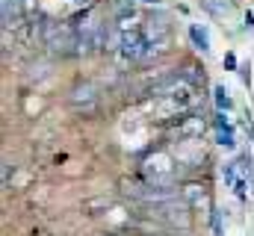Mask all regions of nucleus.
Masks as SVG:
<instances>
[{"label":"nucleus","mask_w":254,"mask_h":236,"mask_svg":"<svg viewBox=\"0 0 254 236\" xmlns=\"http://www.w3.org/2000/svg\"><path fill=\"white\" fill-rule=\"evenodd\" d=\"M222 175H225V183H228V186H234V183H237V163H228Z\"/></svg>","instance_id":"obj_5"},{"label":"nucleus","mask_w":254,"mask_h":236,"mask_svg":"<svg viewBox=\"0 0 254 236\" xmlns=\"http://www.w3.org/2000/svg\"><path fill=\"white\" fill-rule=\"evenodd\" d=\"M234 192H237V198H240V201H246V177H237Z\"/></svg>","instance_id":"obj_6"},{"label":"nucleus","mask_w":254,"mask_h":236,"mask_svg":"<svg viewBox=\"0 0 254 236\" xmlns=\"http://www.w3.org/2000/svg\"><path fill=\"white\" fill-rule=\"evenodd\" d=\"M190 39H192V45H195L201 54H210V33H207L204 27L190 24Z\"/></svg>","instance_id":"obj_2"},{"label":"nucleus","mask_w":254,"mask_h":236,"mask_svg":"<svg viewBox=\"0 0 254 236\" xmlns=\"http://www.w3.org/2000/svg\"><path fill=\"white\" fill-rule=\"evenodd\" d=\"M246 27L254 30V12H246Z\"/></svg>","instance_id":"obj_8"},{"label":"nucleus","mask_w":254,"mask_h":236,"mask_svg":"<svg viewBox=\"0 0 254 236\" xmlns=\"http://www.w3.org/2000/svg\"><path fill=\"white\" fill-rule=\"evenodd\" d=\"M71 104H74V107H80V104H83V110H92V107L98 104V98H95L92 86H83V89H74V98H71Z\"/></svg>","instance_id":"obj_3"},{"label":"nucleus","mask_w":254,"mask_h":236,"mask_svg":"<svg viewBox=\"0 0 254 236\" xmlns=\"http://www.w3.org/2000/svg\"><path fill=\"white\" fill-rule=\"evenodd\" d=\"M213 98H216V107H219V113H228V110L234 107V98H231V92H228L222 83L213 89Z\"/></svg>","instance_id":"obj_4"},{"label":"nucleus","mask_w":254,"mask_h":236,"mask_svg":"<svg viewBox=\"0 0 254 236\" xmlns=\"http://www.w3.org/2000/svg\"><path fill=\"white\" fill-rule=\"evenodd\" d=\"M213 127H216V142H219L225 151H234V148H237V136H234V124H231L228 113H219L216 121H213Z\"/></svg>","instance_id":"obj_1"},{"label":"nucleus","mask_w":254,"mask_h":236,"mask_svg":"<svg viewBox=\"0 0 254 236\" xmlns=\"http://www.w3.org/2000/svg\"><path fill=\"white\" fill-rule=\"evenodd\" d=\"M225 65H228L231 71H240V62H237V57H234V54H225Z\"/></svg>","instance_id":"obj_7"}]
</instances>
